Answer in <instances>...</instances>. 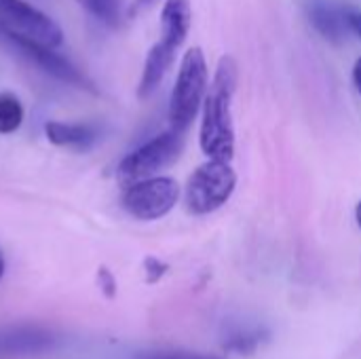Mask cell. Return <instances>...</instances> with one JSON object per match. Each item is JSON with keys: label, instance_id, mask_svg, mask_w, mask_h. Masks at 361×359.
I'll list each match as a JSON object with an SVG mask.
<instances>
[{"label": "cell", "instance_id": "9a60e30c", "mask_svg": "<svg viewBox=\"0 0 361 359\" xmlns=\"http://www.w3.org/2000/svg\"><path fill=\"white\" fill-rule=\"evenodd\" d=\"M142 359H220L214 355H199V353H186V351H163V353H148Z\"/></svg>", "mask_w": 361, "mask_h": 359}, {"label": "cell", "instance_id": "d6986e66", "mask_svg": "<svg viewBox=\"0 0 361 359\" xmlns=\"http://www.w3.org/2000/svg\"><path fill=\"white\" fill-rule=\"evenodd\" d=\"M353 83H355L357 91L361 93V57L355 61V66H353Z\"/></svg>", "mask_w": 361, "mask_h": 359}, {"label": "cell", "instance_id": "52a82bcc", "mask_svg": "<svg viewBox=\"0 0 361 359\" xmlns=\"http://www.w3.org/2000/svg\"><path fill=\"white\" fill-rule=\"evenodd\" d=\"M0 17L17 32L47 44L59 47L63 42L61 28L42 11L27 4L25 0H0Z\"/></svg>", "mask_w": 361, "mask_h": 359}, {"label": "cell", "instance_id": "7c38bea8", "mask_svg": "<svg viewBox=\"0 0 361 359\" xmlns=\"http://www.w3.org/2000/svg\"><path fill=\"white\" fill-rule=\"evenodd\" d=\"M44 133H47V140L55 146L87 148L97 140V129L93 125H82V123L51 121L44 125Z\"/></svg>", "mask_w": 361, "mask_h": 359}, {"label": "cell", "instance_id": "30bf717a", "mask_svg": "<svg viewBox=\"0 0 361 359\" xmlns=\"http://www.w3.org/2000/svg\"><path fill=\"white\" fill-rule=\"evenodd\" d=\"M192 25L190 0H167L161 11V40L180 49Z\"/></svg>", "mask_w": 361, "mask_h": 359}, {"label": "cell", "instance_id": "8992f818", "mask_svg": "<svg viewBox=\"0 0 361 359\" xmlns=\"http://www.w3.org/2000/svg\"><path fill=\"white\" fill-rule=\"evenodd\" d=\"M0 40L8 42L11 47H15L17 51H21L25 57H30L36 66H40L44 72L57 76L59 80H66L70 85H80V87H91V83L85 78V74H80L66 57L57 55L51 47L13 30L2 17H0Z\"/></svg>", "mask_w": 361, "mask_h": 359}, {"label": "cell", "instance_id": "5b68a950", "mask_svg": "<svg viewBox=\"0 0 361 359\" xmlns=\"http://www.w3.org/2000/svg\"><path fill=\"white\" fill-rule=\"evenodd\" d=\"M180 199V184L173 178L152 176L133 182L123 193V207L137 220L150 222L167 216Z\"/></svg>", "mask_w": 361, "mask_h": 359}, {"label": "cell", "instance_id": "277c9868", "mask_svg": "<svg viewBox=\"0 0 361 359\" xmlns=\"http://www.w3.org/2000/svg\"><path fill=\"white\" fill-rule=\"evenodd\" d=\"M184 146V138L182 131L169 129L157 138H152L150 142L142 144L140 148H135L133 152H129L118 169L116 176L123 184H133L146 178H152L154 174H159L161 169L169 167L171 163L178 161L180 152Z\"/></svg>", "mask_w": 361, "mask_h": 359}, {"label": "cell", "instance_id": "8fae6325", "mask_svg": "<svg viewBox=\"0 0 361 359\" xmlns=\"http://www.w3.org/2000/svg\"><path fill=\"white\" fill-rule=\"evenodd\" d=\"M55 339L49 330L38 328H15L0 332V355H19V353H36L53 347Z\"/></svg>", "mask_w": 361, "mask_h": 359}, {"label": "cell", "instance_id": "ba28073f", "mask_svg": "<svg viewBox=\"0 0 361 359\" xmlns=\"http://www.w3.org/2000/svg\"><path fill=\"white\" fill-rule=\"evenodd\" d=\"M345 4H338L334 0H305V13L313 28L330 42L341 44L351 34L349 19H347Z\"/></svg>", "mask_w": 361, "mask_h": 359}, {"label": "cell", "instance_id": "e0dca14e", "mask_svg": "<svg viewBox=\"0 0 361 359\" xmlns=\"http://www.w3.org/2000/svg\"><path fill=\"white\" fill-rule=\"evenodd\" d=\"M347 19H349V28L355 36H360L361 40V11L360 8H347Z\"/></svg>", "mask_w": 361, "mask_h": 359}, {"label": "cell", "instance_id": "ac0fdd59", "mask_svg": "<svg viewBox=\"0 0 361 359\" xmlns=\"http://www.w3.org/2000/svg\"><path fill=\"white\" fill-rule=\"evenodd\" d=\"M99 279H102V286H104L106 294L112 296V294H114V279H112V275H110L106 269H102V271H99Z\"/></svg>", "mask_w": 361, "mask_h": 359}, {"label": "cell", "instance_id": "9c48e42d", "mask_svg": "<svg viewBox=\"0 0 361 359\" xmlns=\"http://www.w3.org/2000/svg\"><path fill=\"white\" fill-rule=\"evenodd\" d=\"M176 51L171 44L159 40L146 55V61H144V70H142V78H140V87H137V97L140 99H146L150 97L157 87L163 83L167 70L171 68L173 59H176Z\"/></svg>", "mask_w": 361, "mask_h": 359}, {"label": "cell", "instance_id": "ffe728a7", "mask_svg": "<svg viewBox=\"0 0 361 359\" xmlns=\"http://www.w3.org/2000/svg\"><path fill=\"white\" fill-rule=\"evenodd\" d=\"M157 0H135V11H140V8H146V6H150V4H154Z\"/></svg>", "mask_w": 361, "mask_h": 359}, {"label": "cell", "instance_id": "5bb4252c", "mask_svg": "<svg viewBox=\"0 0 361 359\" xmlns=\"http://www.w3.org/2000/svg\"><path fill=\"white\" fill-rule=\"evenodd\" d=\"M82 4L108 25H116L121 19V0H82Z\"/></svg>", "mask_w": 361, "mask_h": 359}, {"label": "cell", "instance_id": "2e32d148", "mask_svg": "<svg viewBox=\"0 0 361 359\" xmlns=\"http://www.w3.org/2000/svg\"><path fill=\"white\" fill-rule=\"evenodd\" d=\"M144 267H146V277H148V281L150 284H154V281H159L163 275H165V271H167V264H163L161 260H157V258H146V262H144Z\"/></svg>", "mask_w": 361, "mask_h": 359}, {"label": "cell", "instance_id": "3957f363", "mask_svg": "<svg viewBox=\"0 0 361 359\" xmlns=\"http://www.w3.org/2000/svg\"><path fill=\"white\" fill-rule=\"evenodd\" d=\"M237 174L231 167V161L209 159L199 165L186 182L184 203L186 209L195 216H205L220 209L235 193Z\"/></svg>", "mask_w": 361, "mask_h": 359}, {"label": "cell", "instance_id": "44dd1931", "mask_svg": "<svg viewBox=\"0 0 361 359\" xmlns=\"http://www.w3.org/2000/svg\"><path fill=\"white\" fill-rule=\"evenodd\" d=\"M355 220H357V224H360L361 229V201L357 203V207H355Z\"/></svg>", "mask_w": 361, "mask_h": 359}, {"label": "cell", "instance_id": "6da1fadb", "mask_svg": "<svg viewBox=\"0 0 361 359\" xmlns=\"http://www.w3.org/2000/svg\"><path fill=\"white\" fill-rule=\"evenodd\" d=\"M239 68L235 57L224 55L218 61L212 87L203 99V118L199 131L201 150L209 159L231 161L235 154L233 95L237 91Z\"/></svg>", "mask_w": 361, "mask_h": 359}, {"label": "cell", "instance_id": "7402d4cb", "mask_svg": "<svg viewBox=\"0 0 361 359\" xmlns=\"http://www.w3.org/2000/svg\"><path fill=\"white\" fill-rule=\"evenodd\" d=\"M2 275H4V256L0 252V281H2Z\"/></svg>", "mask_w": 361, "mask_h": 359}, {"label": "cell", "instance_id": "7a4b0ae2", "mask_svg": "<svg viewBox=\"0 0 361 359\" xmlns=\"http://www.w3.org/2000/svg\"><path fill=\"white\" fill-rule=\"evenodd\" d=\"M207 80H209V72H207V61H205L203 51L199 47L188 49L182 57L178 78L171 91V99H169L171 129L184 133L192 125L207 95Z\"/></svg>", "mask_w": 361, "mask_h": 359}, {"label": "cell", "instance_id": "4fadbf2b", "mask_svg": "<svg viewBox=\"0 0 361 359\" xmlns=\"http://www.w3.org/2000/svg\"><path fill=\"white\" fill-rule=\"evenodd\" d=\"M23 123V106L13 93H0V133H13Z\"/></svg>", "mask_w": 361, "mask_h": 359}]
</instances>
